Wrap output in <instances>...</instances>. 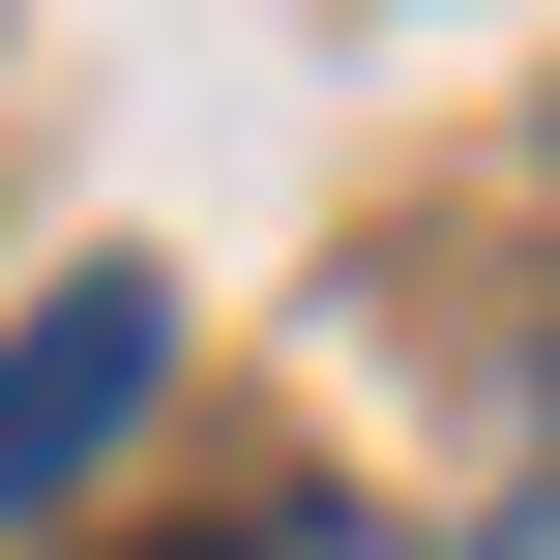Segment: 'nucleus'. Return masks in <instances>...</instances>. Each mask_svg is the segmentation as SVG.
Listing matches in <instances>:
<instances>
[{
	"label": "nucleus",
	"mask_w": 560,
	"mask_h": 560,
	"mask_svg": "<svg viewBox=\"0 0 560 560\" xmlns=\"http://www.w3.org/2000/svg\"><path fill=\"white\" fill-rule=\"evenodd\" d=\"M148 384H177V295H148V266H59V295L0 325V532H59V502L148 443Z\"/></svg>",
	"instance_id": "nucleus-1"
}]
</instances>
